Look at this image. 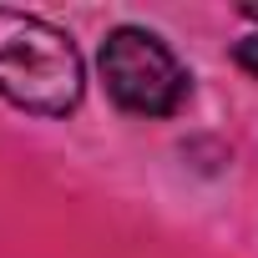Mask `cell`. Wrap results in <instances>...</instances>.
<instances>
[{
    "instance_id": "cell-1",
    "label": "cell",
    "mask_w": 258,
    "mask_h": 258,
    "mask_svg": "<svg viewBox=\"0 0 258 258\" xmlns=\"http://www.w3.org/2000/svg\"><path fill=\"white\" fill-rule=\"evenodd\" d=\"M81 51L41 16L0 11V96L36 116H66L81 106Z\"/></svg>"
},
{
    "instance_id": "cell-2",
    "label": "cell",
    "mask_w": 258,
    "mask_h": 258,
    "mask_svg": "<svg viewBox=\"0 0 258 258\" xmlns=\"http://www.w3.org/2000/svg\"><path fill=\"white\" fill-rule=\"evenodd\" d=\"M101 81L116 106L137 116H172L187 101V71L152 31L137 26H121L101 41Z\"/></svg>"
},
{
    "instance_id": "cell-3",
    "label": "cell",
    "mask_w": 258,
    "mask_h": 258,
    "mask_svg": "<svg viewBox=\"0 0 258 258\" xmlns=\"http://www.w3.org/2000/svg\"><path fill=\"white\" fill-rule=\"evenodd\" d=\"M233 61L248 71V76H258V36H248V41H238L233 46Z\"/></svg>"
}]
</instances>
